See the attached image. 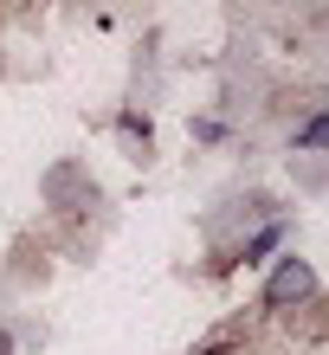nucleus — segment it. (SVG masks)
<instances>
[{
    "mask_svg": "<svg viewBox=\"0 0 329 355\" xmlns=\"http://www.w3.org/2000/svg\"><path fill=\"white\" fill-rule=\"evenodd\" d=\"M7 349H13V336H7V329H0V355H7Z\"/></svg>",
    "mask_w": 329,
    "mask_h": 355,
    "instance_id": "nucleus-4",
    "label": "nucleus"
},
{
    "mask_svg": "<svg viewBox=\"0 0 329 355\" xmlns=\"http://www.w3.org/2000/svg\"><path fill=\"white\" fill-rule=\"evenodd\" d=\"M310 291H317V271L303 265V259H284V265L272 271V284H265V304L284 310V304H303Z\"/></svg>",
    "mask_w": 329,
    "mask_h": 355,
    "instance_id": "nucleus-1",
    "label": "nucleus"
},
{
    "mask_svg": "<svg viewBox=\"0 0 329 355\" xmlns=\"http://www.w3.org/2000/svg\"><path fill=\"white\" fill-rule=\"evenodd\" d=\"M297 149H329V116H310L297 130Z\"/></svg>",
    "mask_w": 329,
    "mask_h": 355,
    "instance_id": "nucleus-2",
    "label": "nucleus"
},
{
    "mask_svg": "<svg viewBox=\"0 0 329 355\" xmlns=\"http://www.w3.org/2000/svg\"><path fill=\"white\" fill-rule=\"evenodd\" d=\"M278 239H284V226H265V233H258L252 245H245V259H258V252H272V245H278Z\"/></svg>",
    "mask_w": 329,
    "mask_h": 355,
    "instance_id": "nucleus-3",
    "label": "nucleus"
}]
</instances>
